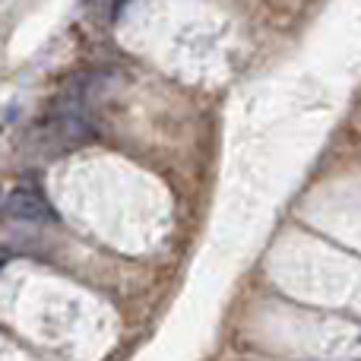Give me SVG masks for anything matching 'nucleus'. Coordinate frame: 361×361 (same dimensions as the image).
Segmentation results:
<instances>
[{"mask_svg": "<svg viewBox=\"0 0 361 361\" xmlns=\"http://www.w3.org/2000/svg\"><path fill=\"white\" fill-rule=\"evenodd\" d=\"M4 212L13 222H51L54 219V209L44 203V197H38L35 190H25V187L6 193Z\"/></svg>", "mask_w": 361, "mask_h": 361, "instance_id": "obj_1", "label": "nucleus"}]
</instances>
